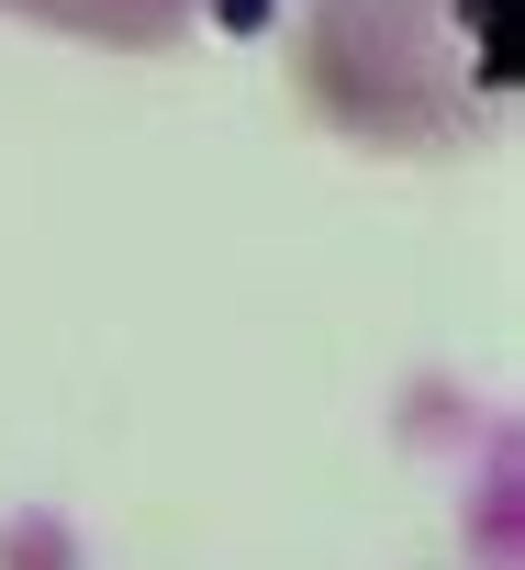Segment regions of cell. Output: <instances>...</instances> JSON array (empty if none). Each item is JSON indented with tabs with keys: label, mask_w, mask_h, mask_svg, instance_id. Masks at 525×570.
<instances>
[{
	"label": "cell",
	"mask_w": 525,
	"mask_h": 570,
	"mask_svg": "<svg viewBox=\"0 0 525 570\" xmlns=\"http://www.w3.org/2000/svg\"><path fill=\"white\" fill-rule=\"evenodd\" d=\"M0 12L57 23V35H79V46H179L201 0H0Z\"/></svg>",
	"instance_id": "7a4b0ae2"
},
{
	"label": "cell",
	"mask_w": 525,
	"mask_h": 570,
	"mask_svg": "<svg viewBox=\"0 0 525 570\" xmlns=\"http://www.w3.org/2000/svg\"><path fill=\"white\" fill-rule=\"evenodd\" d=\"M291 79L336 135L380 157H447L492 135L514 90V0H314Z\"/></svg>",
	"instance_id": "6da1fadb"
}]
</instances>
